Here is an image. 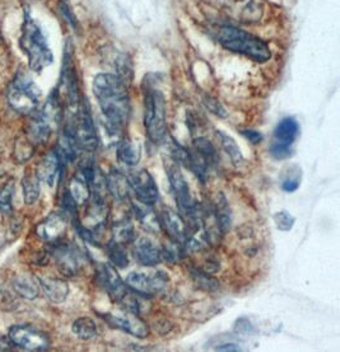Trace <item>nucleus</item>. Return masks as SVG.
<instances>
[{
  "instance_id": "nucleus-13",
  "label": "nucleus",
  "mask_w": 340,
  "mask_h": 352,
  "mask_svg": "<svg viewBox=\"0 0 340 352\" xmlns=\"http://www.w3.org/2000/svg\"><path fill=\"white\" fill-rule=\"evenodd\" d=\"M98 284L109 294L115 302H121L129 294L128 286L123 281L115 267L107 263H101L97 269Z\"/></svg>"
},
{
  "instance_id": "nucleus-5",
  "label": "nucleus",
  "mask_w": 340,
  "mask_h": 352,
  "mask_svg": "<svg viewBox=\"0 0 340 352\" xmlns=\"http://www.w3.org/2000/svg\"><path fill=\"white\" fill-rule=\"evenodd\" d=\"M43 93L26 73H18L9 85L8 102L18 113L31 115L39 109Z\"/></svg>"
},
{
  "instance_id": "nucleus-10",
  "label": "nucleus",
  "mask_w": 340,
  "mask_h": 352,
  "mask_svg": "<svg viewBox=\"0 0 340 352\" xmlns=\"http://www.w3.org/2000/svg\"><path fill=\"white\" fill-rule=\"evenodd\" d=\"M8 337L12 344L27 351H46L52 344L49 336L32 326H13Z\"/></svg>"
},
{
  "instance_id": "nucleus-25",
  "label": "nucleus",
  "mask_w": 340,
  "mask_h": 352,
  "mask_svg": "<svg viewBox=\"0 0 340 352\" xmlns=\"http://www.w3.org/2000/svg\"><path fill=\"white\" fill-rule=\"evenodd\" d=\"M13 287L25 299H34L37 298L40 292L39 278L30 276V275H21L13 281Z\"/></svg>"
},
{
  "instance_id": "nucleus-37",
  "label": "nucleus",
  "mask_w": 340,
  "mask_h": 352,
  "mask_svg": "<svg viewBox=\"0 0 340 352\" xmlns=\"http://www.w3.org/2000/svg\"><path fill=\"white\" fill-rule=\"evenodd\" d=\"M298 187H299V178H298V177L287 178V179H284L283 184H281V188H283V191H286V192H295V191H297Z\"/></svg>"
},
{
  "instance_id": "nucleus-16",
  "label": "nucleus",
  "mask_w": 340,
  "mask_h": 352,
  "mask_svg": "<svg viewBox=\"0 0 340 352\" xmlns=\"http://www.w3.org/2000/svg\"><path fill=\"white\" fill-rule=\"evenodd\" d=\"M158 219L162 229L167 233L170 241L184 245L187 239V221L179 212H176L171 208H163L158 215Z\"/></svg>"
},
{
  "instance_id": "nucleus-12",
  "label": "nucleus",
  "mask_w": 340,
  "mask_h": 352,
  "mask_svg": "<svg viewBox=\"0 0 340 352\" xmlns=\"http://www.w3.org/2000/svg\"><path fill=\"white\" fill-rule=\"evenodd\" d=\"M166 172L170 181L171 190L175 196V200L179 205V209L184 215L195 206L196 201L193 200L190 187L187 178L182 175L180 166L176 162H170L166 164Z\"/></svg>"
},
{
  "instance_id": "nucleus-28",
  "label": "nucleus",
  "mask_w": 340,
  "mask_h": 352,
  "mask_svg": "<svg viewBox=\"0 0 340 352\" xmlns=\"http://www.w3.org/2000/svg\"><path fill=\"white\" fill-rule=\"evenodd\" d=\"M106 252H107V256L110 258L111 263L115 267H119V269L128 267V252L125 250L124 244L120 243L115 239H111L110 242L106 244Z\"/></svg>"
},
{
  "instance_id": "nucleus-6",
  "label": "nucleus",
  "mask_w": 340,
  "mask_h": 352,
  "mask_svg": "<svg viewBox=\"0 0 340 352\" xmlns=\"http://www.w3.org/2000/svg\"><path fill=\"white\" fill-rule=\"evenodd\" d=\"M69 134L72 135L73 140L77 144L79 151L94 153L98 145V139L96 134L94 121L85 107H79L70 125L65 127Z\"/></svg>"
},
{
  "instance_id": "nucleus-2",
  "label": "nucleus",
  "mask_w": 340,
  "mask_h": 352,
  "mask_svg": "<svg viewBox=\"0 0 340 352\" xmlns=\"http://www.w3.org/2000/svg\"><path fill=\"white\" fill-rule=\"evenodd\" d=\"M19 46L26 54L28 65L32 72L41 73L52 63V54L41 28L32 18L26 17L22 25Z\"/></svg>"
},
{
  "instance_id": "nucleus-27",
  "label": "nucleus",
  "mask_w": 340,
  "mask_h": 352,
  "mask_svg": "<svg viewBox=\"0 0 340 352\" xmlns=\"http://www.w3.org/2000/svg\"><path fill=\"white\" fill-rule=\"evenodd\" d=\"M193 145H194V151L205 160V163L209 166V168L215 167L218 164V160H220L218 153L208 139L199 136L194 139Z\"/></svg>"
},
{
  "instance_id": "nucleus-40",
  "label": "nucleus",
  "mask_w": 340,
  "mask_h": 352,
  "mask_svg": "<svg viewBox=\"0 0 340 352\" xmlns=\"http://www.w3.org/2000/svg\"><path fill=\"white\" fill-rule=\"evenodd\" d=\"M6 349H7V344L0 340V350H6Z\"/></svg>"
},
{
  "instance_id": "nucleus-22",
  "label": "nucleus",
  "mask_w": 340,
  "mask_h": 352,
  "mask_svg": "<svg viewBox=\"0 0 340 352\" xmlns=\"http://www.w3.org/2000/svg\"><path fill=\"white\" fill-rule=\"evenodd\" d=\"M40 287L43 289L45 296L52 302H63L69 294V286L64 280L56 277H40Z\"/></svg>"
},
{
  "instance_id": "nucleus-17",
  "label": "nucleus",
  "mask_w": 340,
  "mask_h": 352,
  "mask_svg": "<svg viewBox=\"0 0 340 352\" xmlns=\"http://www.w3.org/2000/svg\"><path fill=\"white\" fill-rule=\"evenodd\" d=\"M67 229V218L64 214L52 212L49 217L43 219L36 227V234L41 239L52 243L56 242L64 234Z\"/></svg>"
},
{
  "instance_id": "nucleus-31",
  "label": "nucleus",
  "mask_w": 340,
  "mask_h": 352,
  "mask_svg": "<svg viewBox=\"0 0 340 352\" xmlns=\"http://www.w3.org/2000/svg\"><path fill=\"white\" fill-rule=\"evenodd\" d=\"M190 276L194 283V285L203 290V292H214L220 287L218 280H215L214 277L211 276L208 272H205L200 269L190 270Z\"/></svg>"
},
{
  "instance_id": "nucleus-14",
  "label": "nucleus",
  "mask_w": 340,
  "mask_h": 352,
  "mask_svg": "<svg viewBox=\"0 0 340 352\" xmlns=\"http://www.w3.org/2000/svg\"><path fill=\"white\" fill-rule=\"evenodd\" d=\"M103 318L111 327L120 329L138 338H145L149 335V328L147 326V323L143 319L139 318L136 313H131V311L116 313V314L109 313V314H103Z\"/></svg>"
},
{
  "instance_id": "nucleus-9",
  "label": "nucleus",
  "mask_w": 340,
  "mask_h": 352,
  "mask_svg": "<svg viewBox=\"0 0 340 352\" xmlns=\"http://www.w3.org/2000/svg\"><path fill=\"white\" fill-rule=\"evenodd\" d=\"M52 256L60 272L64 276L74 277L83 269V254L73 244L67 242H52Z\"/></svg>"
},
{
  "instance_id": "nucleus-23",
  "label": "nucleus",
  "mask_w": 340,
  "mask_h": 352,
  "mask_svg": "<svg viewBox=\"0 0 340 352\" xmlns=\"http://www.w3.org/2000/svg\"><path fill=\"white\" fill-rule=\"evenodd\" d=\"M116 157L121 164L136 167L140 160V149L127 138L121 139L116 146Z\"/></svg>"
},
{
  "instance_id": "nucleus-38",
  "label": "nucleus",
  "mask_w": 340,
  "mask_h": 352,
  "mask_svg": "<svg viewBox=\"0 0 340 352\" xmlns=\"http://www.w3.org/2000/svg\"><path fill=\"white\" fill-rule=\"evenodd\" d=\"M242 135H244L251 144H259L263 142V134L259 133V131H255V130H244Z\"/></svg>"
},
{
  "instance_id": "nucleus-35",
  "label": "nucleus",
  "mask_w": 340,
  "mask_h": 352,
  "mask_svg": "<svg viewBox=\"0 0 340 352\" xmlns=\"http://www.w3.org/2000/svg\"><path fill=\"white\" fill-rule=\"evenodd\" d=\"M14 192V184L8 182L0 191V211L8 214L12 210V199Z\"/></svg>"
},
{
  "instance_id": "nucleus-39",
  "label": "nucleus",
  "mask_w": 340,
  "mask_h": 352,
  "mask_svg": "<svg viewBox=\"0 0 340 352\" xmlns=\"http://www.w3.org/2000/svg\"><path fill=\"white\" fill-rule=\"evenodd\" d=\"M217 351H241L240 344L229 342V344H222L217 346Z\"/></svg>"
},
{
  "instance_id": "nucleus-7",
  "label": "nucleus",
  "mask_w": 340,
  "mask_h": 352,
  "mask_svg": "<svg viewBox=\"0 0 340 352\" xmlns=\"http://www.w3.org/2000/svg\"><path fill=\"white\" fill-rule=\"evenodd\" d=\"M169 284V276L162 270L134 271L127 278V286L133 293L143 298H152L162 293Z\"/></svg>"
},
{
  "instance_id": "nucleus-30",
  "label": "nucleus",
  "mask_w": 340,
  "mask_h": 352,
  "mask_svg": "<svg viewBox=\"0 0 340 352\" xmlns=\"http://www.w3.org/2000/svg\"><path fill=\"white\" fill-rule=\"evenodd\" d=\"M72 331L79 340L88 341V340H92L97 335V326H96L94 319L81 317L74 320V323L72 326Z\"/></svg>"
},
{
  "instance_id": "nucleus-4",
  "label": "nucleus",
  "mask_w": 340,
  "mask_h": 352,
  "mask_svg": "<svg viewBox=\"0 0 340 352\" xmlns=\"http://www.w3.org/2000/svg\"><path fill=\"white\" fill-rule=\"evenodd\" d=\"M143 121L148 139L153 144L163 143L167 135L166 101L157 89H148L145 93Z\"/></svg>"
},
{
  "instance_id": "nucleus-11",
  "label": "nucleus",
  "mask_w": 340,
  "mask_h": 352,
  "mask_svg": "<svg viewBox=\"0 0 340 352\" xmlns=\"http://www.w3.org/2000/svg\"><path fill=\"white\" fill-rule=\"evenodd\" d=\"M129 186L136 200L145 205H154L160 199V191L153 177L145 169H131L128 173Z\"/></svg>"
},
{
  "instance_id": "nucleus-29",
  "label": "nucleus",
  "mask_w": 340,
  "mask_h": 352,
  "mask_svg": "<svg viewBox=\"0 0 340 352\" xmlns=\"http://www.w3.org/2000/svg\"><path fill=\"white\" fill-rule=\"evenodd\" d=\"M217 138L220 140L221 144L222 149L226 151V154L230 157V160H232V163L235 166H241L244 163V155L240 151L237 144L236 142L231 138L230 135L224 134L222 131L217 133Z\"/></svg>"
},
{
  "instance_id": "nucleus-8",
  "label": "nucleus",
  "mask_w": 340,
  "mask_h": 352,
  "mask_svg": "<svg viewBox=\"0 0 340 352\" xmlns=\"http://www.w3.org/2000/svg\"><path fill=\"white\" fill-rule=\"evenodd\" d=\"M299 134V126L295 118H283L274 130V142L270 154L275 160H287L293 154V144Z\"/></svg>"
},
{
  "instance_id": "nucleus-36",
  "label": "nucleus",
  "mask_w": 340,
  "mask_h": 352,
  "mask_svg": "<svg viewBox=\"0 0 340 352\" xmlns=\"http://www.w3.org/2000/svg\"><path fill=\"white\" fill-rule=\"evenodd\" d=\"M204 104L206 109H209L212 112L213 115L218 116V118H227V112L224 107L222 106L220 102L217 101L215 98L209 97V96H205L204 97Z\"/></svg>"
},
{
  "instance_id": "nucleus-19",
  "label": "nucleus",
  "mask_w": 340,
  "mask_h": 352,
  "mask_svg": "<svg viewBox=\"0 0 340 352\" xmlns=\"http://www.w3.org/2000/svg\"><path fill=\"white\" fill-rule=\"evenodd\" d=\"M61 162L56 154V151H50L43 157V160L37 164L36 168V177L49 186H54L56 182L61 169Z\"/></svg>"
},
{
  "instance_id": "nucleus-3",
  "label": "nucleus",
  "mask_w": 340,
  "mask_h": 352,
  "mask_svg": "<svg viewBox=\"0 0 340 352\" xmlns=\"http://www.w3.org/2000/svg\"><path fill=\"white\" fill-rule=\"evenodd\" d=\"M218 40L226 50L245 55L257 63H265L272 58L270 49L265 42L235 27H222Z\"/></svg>"
},
{
  "instance_id": "nucleus-1",
  "label": "nucleus",
  "mask_w": 340,
  "mask_h": 352,
  "mask_svg": "<svg viewBox=\"0 0 340 352\" xmlns=\"http://www.w3.org/2000/svg\"><path fill=\"white\" fill-rule=\"evenodd\" d=\"M94 93L111 131H120L128 125L131 106L127 84L120 76L98 74L94 78Z\"/></svg>"
},
{
  "instance_id": "nucleus-15",
  "label": "nucleus",
  "mask_w": 340,
  "mask_h": 352,
  "mask_svg": "<svg viewBox=\"0 0 340 352\" xmlns=\"http://www.w3.org/2000/svg\"><path fill=\"white\" fill-rule=\"evenodd\" d=\"M131 254L134 260L145 267H153L163 261L161 245L148 236H142L133 242Z\"/></svg>"
},
{
  "instance_id": "nucleus-21",
  "label": "nucleus",
  "mask_w": 340,
  "mask_h": 352,
  "mask_svg": "<svg viewBox=\"0 0 340 352\" xmlns=\"http://www.w3.org/2000/svg\"><path fill=\"white\" fill-rule=\"evenodd\" d=\"M133 214L136 215V220L140 223V226L145 228L148 233L157 234L162 230L161 223L158 215L154 212L151 205H145L142 202H136L131 205Z\"/></svg>"
},
{
  "instance_id": "nucleus-24",
  "label": "nucleus",
  "mask_w": 340,
  "mask_h": 352,
  "mask_svg": "<svg viewBox=\"0 0 340 352\" xmlns=\"http://www.w3.org/2000/svg\"><path fill=\"white\" fill-rule=\"evenodd\" d=\"M112 234L115 241L120 243L127 244L134 241V227L131 224V220L129 215H124L121 218H118L114 224H112Z\"/></svg>"
},
{
  "instance_id": "nucleus-33",
  "label": "nucleus",
  "mask_w": 340,
  "mask_h": 352,
  "mask_svg": "<svg viewBox=\"0 0 340 352\" xmlns=\"http://www.w3.org/2000/svg\"><path fill=\"white\" fill-rule=\"evenodd\" d=\"M162 253H163V261H169L171 263H176L184 258L187 254V251L182 244L176 243L171 241L170 244H166L162 247Z\"/></svg>"
},
{
  "instance_id": "nucleus-32",
  "label": "nucleus",
  "mask_w": 340,
  "mask_h": 352,
  "mask_svg": "<svg viewBox=\"0 0 340 352\" xmlns=\"http://www.w3.org/2000/svg\"><path fill=\"white\" fill-rule=\"evenodd\" d=\"M22 187H23V193H25V201L28 205H32L37 201L40 196V179L34 176H26L22 181Z\"/></svg>"
},
{
  "instance_id": "nucleus-26",
  "label": "nucleus",
  "mask_w": 340,
  "mask_h": 352,
  "mask_svg": "<svg viewBox=\"0 0 340 352\" xmlns=\"http://www.w3.org/2000/svg\"><path fill=\"white\" fill-rule=\"evenodd\" d=\"M68 193L77 205H85L91 197V188L85 179L77 175L69 184Z\"/></svg>"
},
{
  "instance_id": "nucleus-18",
  "label": "nucleus",
  "mask_w": 340,
  "mask_h": 352,
  "mask_svg": "<svg viewBox=\"0 0 340 352\" xmlns=\"http://www.w3.org/2000/svg\"><path fill=\"white\" fill-rule=\"evenodd\" d=\"M208 208L212 212L220 234H226L230 230L231 223H232V214H231L230 205L226 196L222 192L217 193L212 201L208 204Z\"/></svg>"
},
{
  "instance_id": "nucleus-34",
  "label": "nucleus",
  "mask_w": 340,
  "mask_h": 352,
  "mask_svg": "<svg viewBox=\"0 0 340 352\" xmlns=\"http://www.w3.org/2000/svg\"><path fill=\"white\" fill-rule=\"evenodd\" d=\"M274 223L277 228L281 232H289L292 230V228L296 223V218L293 215H290L287 211H278L274 214Z\"/></svg>"
},
{
  "instance_id": "nucleus-41",
  "label": "nucleus",
  "mask_w": 340,
  "mask_h": 352,
  "mask_svg": "<svg viewBox=\"0 0 340 352\" xmlns=\"http://www.w3.org/2000/svg\"><path fill=\"white\" fill-rule=\"evenodd\" d=\"M3 176V175H1V173H0V177Z\"/></svg>"
},
{
  "instance_id": "nucleus-20",
  "label": "nucleus",
  "mask_w": 340,
  "mask_h": 352,
  "mask_svg": "<svg viewBox=\"0 0 340 352\" xmlns=\"http://www.w3.org/2000/svg\"><path fill=\"white\" fill-rule=\"evenodd\" d=\"M105 182H106L107 191L116 201L124 202L128 200L130 186H129L127 176H124L116 169H111L107 176H105Z\"/></svg>"
}]
</instances>
